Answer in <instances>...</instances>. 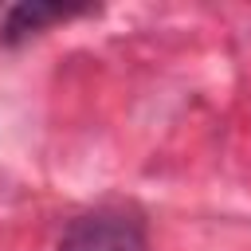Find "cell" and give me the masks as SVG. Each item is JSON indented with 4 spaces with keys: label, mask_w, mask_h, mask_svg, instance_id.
<instances>
[{
    "label": "cell",
    "mask_w": 251,
    "mask_h": 251,
    "mask_svg": "<svg viewBox=\"0 0 251 251\" xmlns=\"http://www.w3.org/2000/svg\"><path fill=\"white\" fill-rule=\"evenodd\" d=\"M63 16H67V8H59V4H16L4 20V31H8V39H20L31 31H43L51 20H63Z\"/></svg>",
    "instance_id": "cell-2"
},
{
    "label": "cell",
    "mask_w": 251,
    "mask_h": 251,
    "mask_svg": "<svg viewBox=\"0 0 251 251\" xmlns=\"http://www.w3.org/2000/svg\"><path fill=\"white\" fill-rule=\"evenodd\" d=\"M55 251H149V239L129 212H90L63 231Z\"/></svg>",
    "instance_id": "cell-1"
}]
</instances>
